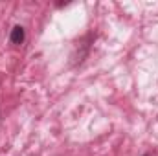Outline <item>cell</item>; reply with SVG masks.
Masks as SVG:
<instances>
[{"mask_svg":"<svg viewBox=\"0 0 158 156\" xmlns=\"http://www.w3.org/2000/svg\"><path fill=\"white\" fill-rule=\"evenodd\" d=\"M24 39H26V31H24V28H22V26H15V28L11 30V35H9L11 44L20 46V44L24 42Z\"/></svg>","mask_w":158,"mask_h":156,"instance_id":"cell-1","label":"cell"}]
</instances>
